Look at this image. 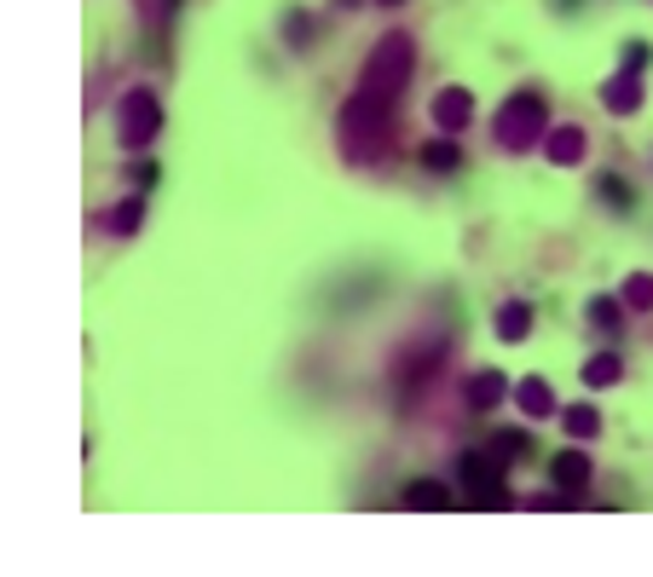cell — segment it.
I'll return each instance as SVG.
<instances>
[{"label":"cell","instance_id":"cell-7","mask_svg":"<svg viewBox=\"0 0 653 577\" xmlns=\"http://www.w3.org/2000/svg\"><path fill=\"white\" fill-rule=\"evenodd\" d=\"M601 105H608L613 116H636L642 110V75L619 70L613 82H601Z\"/></svg>","mask_w":653,"mask_h":577},{"label":"cell","instance_id":"cell-13","mask_svg":"<svg viewBox=\"0 0 653 577\" xmlns=\"http://www.w3.org/2000/svg\"><path fill=\"white\" fill-rule=\"evenodd\" d=\"M504 387H509V382H504V375H497V370H481V375H468V387H463V393H468V410H492L497 398H504Z\"/></svg>","mask_w":653,"mask_h":577},{"label":"cell","instance_id":"cell-23","mask_svg":"<svg viewBox=\"0 0 653 577\" xmlns=\"http://www.w3.org/2000/svg\"><path fill=\"white\" fill-rule=\"evenodd\" d=\"M509 503H515V496H509L504 485H492V491H474V509H492V514H497V509H509Z\"/></svg>","mask_w":653,"mask_h":577},{"label":"cell","instance_id":"cell-1","mask_svg":"<svg viewBox=\"0 0 653 577\" xmlns=\"http://www.w3.org/2000/svg\"><path fill=\"white\" fill-rule=\"evenodd\" d=\"M411 64H417V46H411V35H382L376 41V53L365 58V75H359V87L354 93H365V98H382V105H393L399 93H406V82H411Z\"/></svg>","mask_w":653,"mask_h":577},{"label":"cell","instance_id":"cell-16","mask_svg":"<svg viewBox=\"0 0 653 577\" xmlns=\"http://www.w3.org/2000/svg\"><path fill=\"white\" fill-rule=\"evenodd\" d=\"M417 162L429 168V173H457V168H463V150L451 145V139H429V145H422V157H417Z\"/></svg>","mask_w":653,"mask_h":577},{"label":"cell","instance_id":"cell-17","mask_svg":"<svg viewBox=\"0 0 653 577\" xmlns=\"http://www.w3.org/2000/svg\"><path fill=\"white\" fill-rule=\"evenodd\" d=\"M619 300L631 312H653V271H631V278H624V289H619Z\"/></svg>","mask_w":653,"mask_h":577},{"label":"cell","instance_id":"cell-3","mask_svg":"<svg viewBox=\"0 0 653 577\" xmlns=\"http://www.w3.org/2000/svg\"><path fill=\"white\" fill-rule=\"evenodd\" d=\"M157 133H162V98L150 87H128V93H122V105H116V139H122V150H145Z\"/></svg>","mask_w":653,"mask_h":577},{"label":"cell","instance_id":"cell-19","mask_svg":"<svg viewBox=\"0 0 653 577\" xmlns=\"http://www.w3.org/2000/svg\"><path fill=\"white\" fill-rule=\"evenodd\" d=\"M619 323H624V318H619V300H613V295H596V300H590V330H601L608 341H619Z\"/></svg>","mask_w":653,"mask_h":577},{"label":"cell","instance_id":"cell-8","mask_svg":"<svg viewBox=\"0 0 653 577\" xmlns=\"http://www.w3.org/2000/svg\"><path fill=\"white\" fill-rule=\"evenodd\" d=\"M515 405H520V416H526V421L561 416V410H556V393H549L544 375H526V382H515Z\"/></svg>","mask_w":653,"mask_h":577},{"label":"cell","instance_id":"cell-5","mask_svg":"<svg viewBox=\"0 0 653 577\" xmlns=\"http://www.w3.org/2000/svg\"><path fill=\"white\" fill-rule=\"evenodd\" d=\"M504 457L497 450H463L457 457V480L463 485H474V491H492V485H504Z\"/></svg>","mask_w":653,"mask_h":577},{"label":"cell","instance_id":"cell-11","mask_svg":"<svg viewBox=\"0 0 653 577\" xmlns=\"http://www.w3.org/2000/svg\"><path fill=\"white\" fill-rule=\"evenodd\" d=\"M492 330H497V341H526L533 335V307H526V300H504L497 318H492Z\"/></svg>","mask_w":653,"mask_h":577},{"label":"cell","instance_id":"cell-14","mask_svg":"<svg viewBox=\"0 0 653 577\" xmlns=\"http://www.w3.org/2000/svg\"><path fill=\"white\" fill-rule=\"evenodd\" d=\"M445 503H451V491L440 480H411V491H406V509L411 514H440Z\"/></svg>","mask_w":653,"mask_h":577},{"label":"cell","instance_id":"cell-12","mask_svg":"<svg viewBox=\"0 0 653 577\" xmlns=\"http://www.w3.org/2000/svg\"><path fill=\"white\" fill-rule=\"evenodd\" d=\"M619 375H624L619 346H601L596 359H584V387H619Z\"/></svg>","mask_w":653,"mask_h":577},{"label":"cell","instance_id":"cell-9","mask_svg":"<svg viewBox=\"0 0 653 577\" xmlns=\"http://www.w3.org/2000/svg\"><path fill=\"white\" fill-rule=\"evenodd\" d=\"M549 480H556L567 496H579L590 485V457H584V450H561V457L549 462Z\"/></svg>","mask_w":653,"mask_h":577},{"label":"cell","instance_id":"cell-4","mask_svg":"<svg viewBox=\"0 0 653 577\" xmlns=\"http://www.w3.org/2000/svg\"><path fill=\"white\" fill-rule=\"evenodd\" d=\"M429 116H434L440 133H463L468 121H474V93H468V87H440L434 105H429Z\"/></svg>","mask_w":653,"mask_h":577},{"label":"cell","instance_id":"cell-21","mask_svg":"<svg viewBox=\"0 0 653 577\" xmlns=\"http://www.w3.org/2000/svg\"><path fill=\"white\" fill-rule=\"evenodd\" d=\"M492 450H497V457H504V462H515L520 457V450H533V439H526V434H492Z\"/></svg>","mask_w":653,"mask_h":577},{"label":"cell","instance_id":"cell-6","mask_svg":"<svg viewBox=\"0 0 653 577\" xmlns=\"http://www.w3.org/2000/svg\"><path fill=\"white\" fill-rule=\"evenodd\" d=\"M440 364H445V346H440V341H422L417 353H411L406 364H399V387H406V398H411L422 382H429V375H434Z\"/></svg>","mask_w":653,"mask_h":577},{"label":"cell","instance_id":"cell-10","mask_svg":"<svg viewBox=\"0 0 653 577\" xmlns=\"http://www.w3.org/2000/svg\"><path fill=\"white\" fill-rule=\"evenodd\" d=\"M544 157L556 162V168L584 162V128H549V133H544Z\"/></svg>","mask_w":653,"mask_h":577},{"label":"cell","instance_id":"cell-24","mask_svg":"<svg viewBox=\"0 0 653 577\" xmlns=\"http://www.w3.org/2000/svg\"><path fill=\"white\" fill-rule=\"evenodd\" d=\"M647 58H653V53H647L642 41H631V46H624V70H631V75H642V70H647Z\"/></svg>","mask_w":653,"mask_h":577},{"label":"cell","instance_id":"cell-2","mask_svg":"<svg viewBox=\"0 0 653 577\" xmlns=\"http://www.w3.org/2000/svg\"><path fill=\"white\" fill-rule=\"evenodd\" d=\"M492 133H497V145L504 150H533V145H544V133H549V110H544V98L538 93H515L504 110H497V121H492Z\"/></svg>","mask_w":653,"mask_h":577},{"label":"cell","instance_id":"cell-26","mask_svg":"<svg viewBox=\"0 0 653 577\" xmlns=\"http://www.w3.org/2000/svg\"><path fill=\"white\" fill-rule=\"evenodd\" d=\"M382 7H406V0H382Z\"/></svg>","mask_w":653,"mask_h":577},{"label":"cell","instance_id":"cell-22","mask_svg":"<svg viewBox=\"0 0 653 577\" xmlns=\"http://www.w3.org/2000/svg\"><path fill=\"white\" fill-rule=\"evenodd\" d=\"M307 35H313V18H307V12H295V18L284 23V41H289V46H307Z\"/></svg>","mask_w":653,"mask_h":577},{"label":"cell","instance_id":"cell-15","mask_svg":"<svg viewBox=\"0 0 653 577\" xmlns=\"http://www.w3.org/2000/svg\"><path fill=\"white\" fill-rule=\"evenodd\" d=\"M145 225V196H128V203H116L110 214H105V232L110 237H134Z\"/></svg>","mask_w":653,"mask_h":577},{"label":"cell","instance_id":"cell-20","mask_svg":"<svg viewBox=\"0 0 653 577\" xmlns=\"http://www.w3.org/2000/svg\"><path fill=\"white\" fill-rule=\"evenodd\" d=\"M596 191H601V203H608V209H619V214H631V203H636V191L624 185L619 173H601V185H596Z\"/></svg>","mask_w":653,"mask_h":577},{"label":"cell","instance_id":"cell-18","mask_svg":"<svg viewBox=\"0 0 653 577\" xmlns=\"http://www.w3.org/2000/svg\"><path fill=\"white\" fill-rule=\"evenodd\" d=\"M561 428H567V439H596L601 434V416L590 405H567L561 410Z\"/></svg>","mask_w":653,"mask_h":577},{"label":"cell","instance_id":"cell-25","mask_svg":"<svg viewBox=\"0 0 653 577\" xmlns=\"http://www.w3.org/2000/svg\"><path fill=\"white\" fill-rule=\"evenodd\" d=\"M150 180H157V162H134V185H139V191H145V185H150Z\"/></svg>","mask_w":653,"mask_h":577}]
</instances>
